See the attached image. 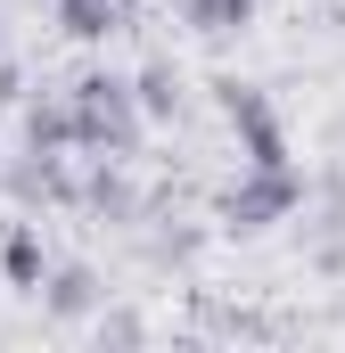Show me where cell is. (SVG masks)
<instances>
[{
    "label": "cell",
    "mask_w": 345,
    "mask_h": 353,
    "mask_svg": "<svg viewBox=\"0 0 345 353\" xmlns=\"http://www.w3.org/2000/svg\"><path fill=\"white\" fill-rule=\"evenodd\" d=\"M214 90H222L230 132H239V157H247V165H288V132H279L271 99H263L255 83H214Z\"/></svg>",
    "instance_id": "3957f363"
},
{
    "label": "cell",
    "mask_w": 345,
    "mask_h": 353,
    "mask_svg": "<svg viewBox=\"0 0 345 353\" xmlns=\"http://www.w3.org/2000/svg\"><path fill=\"white\" fill-rule=\"evenodd\" d=\"M75 140L83 148H132L140 140V99H132V83H107V74H90V83H75Z\"/></svg>",
    "instance_id": "7a4b0ae2"
},
{
    "label": "cell",
    "mask_w": 345,
    "mask_h": 353,
    "mask_svg": "<svg viewBox=\"0 0 345 353\" xmlns=\"http://www.w3.org/2000/svg\"><path fill=\"white\" fill-rule=\"evenodd\" d=\"M181 17H189L197 33H239V25L255 17V0H181Z\"/></svg>",
    "instance_id": "8992f818"
},
{
    "label": "cell",
    "mask_w": 345,
    "mask_h": 353,
    "mask_svg": "<svg viewBox=\"0 0 345 353\" xmlns=\"http://www.w3.org/2000/svg\"><path fill=\"white\" fill-rule=\"evenodd\" d=\"M0 271H8V288H41V279H50V255H41V239H33L25 222L0 239Z\"/></svg>",
    "instance_id": "277c9868"
},
{
    "label": "cell",
    "mask_w": 345,
    "mask_h": 353,
    "mask_svg": "<svg viewBox=\"0 0 345 353\" xmlns=\"http://www.w3.org/2000/svg\"><path fill=\"white\" fill-rule=\"evenodd\" d=\"M58 25H66L75 41H107V33L124 25V0H58Z\"/></svg>",
    "instance_id": "5b68a950"
},
{
    "label": "cell",
    "mask_w": 345,
    "mask_h": 353,
    "mask_svg": "<svg viewBox=\"0 0 345 353\" xmlns=\"http://www.w3.org/2000/svg\"><path fill=\"white\" fill-rule=\"evenodd\" d=\"M304 205V181H296V165H247V181H230L222 189V222L230 230H271V222H288Z\"/></svg>",
    "instance_id": "6da1fadb"
},
{
    "label": "cell",
    "mask_w": 345,
    "mask_h": 353,
    "mask_svg": "<svg viewBox=\"0 0 345 353\" xmlns=\"http://www.w3.org/2000/svg\"><path fill=\"white\" fill-rule=\"evenodd\" d=\"M50 312H90V271H58L50 279Z\"/></svg>",
    "instance_id": "ba28073f"
},
{
    "label": "cell",
    "mask_w": 345,
    "mask_h": 353,
    "mask_svg": "<svg viewBox=\"0 0 345 353\" xmlns=\"http://www.w3.org/2000/svg\"><path fill=\"white\" fill-rule=\"evenodd\" d=\"M132 90H140V115H172V107H181V83H172L165 66H148Z\"/></svg>",
    "instance_id": "52a82bcc"
},
{
    "label": "cell",
    "mask_w": 345,
    "mask_h": 353,
    "mask_svg": "<svg viewBox=\"0 0 345 353\" xmlns=\"http://www.w3.org/2000/svg\"><path fill=\"white\" fill-rule=\"evenodd\" d=\"M8 99H17V74H8V66H0V107H8Z\"/></svg>",
    "instance_id": "9c48e42d"
}]
</instances>
